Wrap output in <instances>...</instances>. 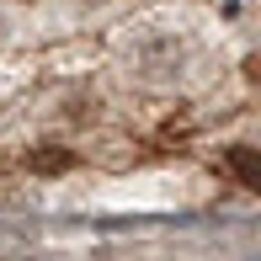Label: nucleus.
I'll return each mask as SVG.
<instances>
[{
	"label": "nucleus",
	"mask_w": 261,
	"mask_h": 261,
	"mask_svg": "<svg viewBox=\"0 0 261 261\" xmlns=\"http://www.w3.org/2000/svg\"><path fill=\"white\" fill-rule=\"evenodd\" d=\"M229 165H234V171H240V181H256V176H261V160H256V149H229Z\"/></svg>",
	"instance_id": "obj_1"
}]
</instances>
